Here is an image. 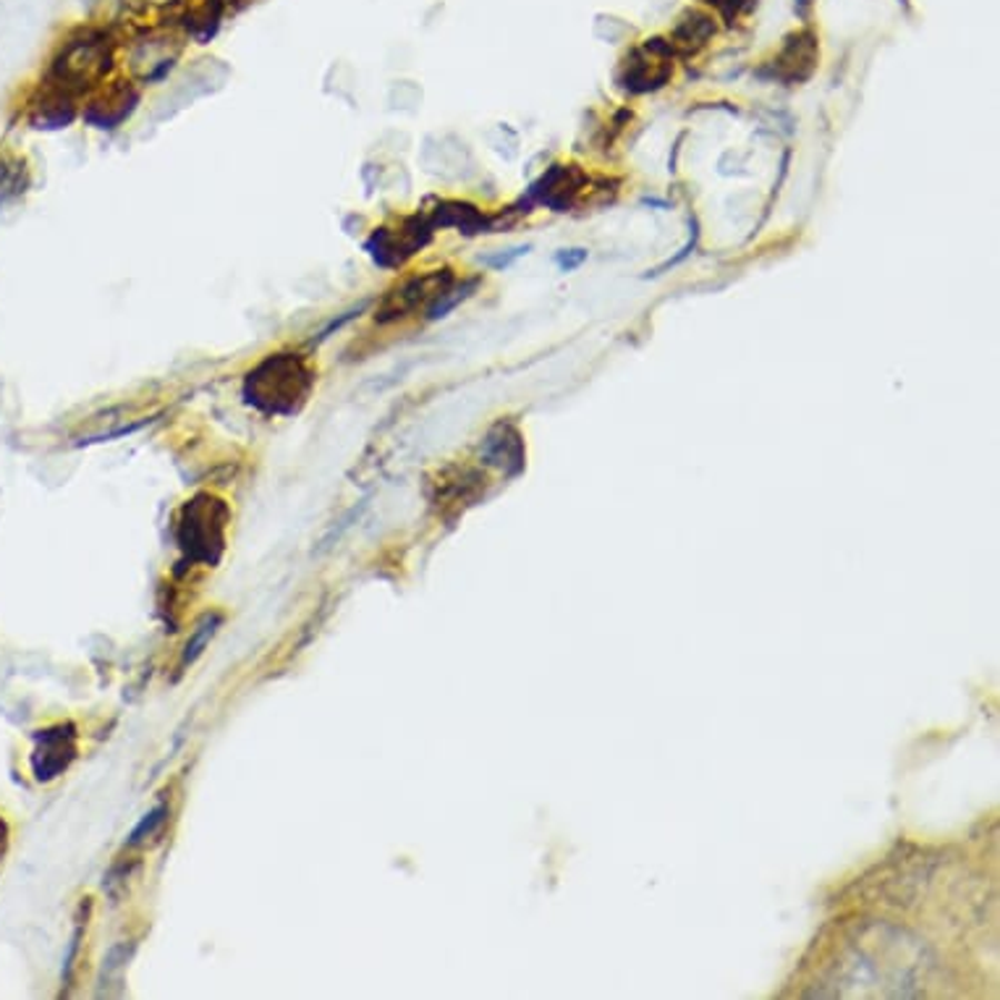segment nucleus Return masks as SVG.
<instances>
[{"label": "nucleus", "mask_w": 1000, "mask_h": 1000, "mask_svg": "<svg viewBox=\"0 0 1000 1000\" xmlns=\"http://www.w3.org/2000/svg\"><path fill=\"white\" fill-rule=\"evenodd\" d=\"M315 375L296 354H276L247 375V402L265 414H294L307 402Z\"/></svg>", "instance_id": "obj_1"}, {"label": "nucleus", "mask_w": 1000, "mask_h": 1000, "mask_svg": "<svg viewBox=\"0 0 1000 1000\" xmlns=\"http://www.w3.org/2000/svg\"><path fill=\"white\" fill-rule=\"evenodd\" d=\"M228 506L212 495H197L181 511L179 545L189 561L218 563L226 547Z\"/></svg>", "instance_id": "obj_2"}, {"label": "nucleus", "mask_w": 1000, "mask_h": 1000, "mask_svg": "<svg viewBox=\"0 0 1000 1000\" xmlns=\"http://www.w3.org/2000/svg\"><path fill=\"white\" fill-rule=\"evenodd\" d=\"M110 63H113V48H110L108 37L102 32H87L61 50L50 79H53L56 90L73 95L106 77Z\"/></svg>", "instance_id": "obj_3"}, {"label": "nucleus", "mask_w": 1000, "mask_h": 1000, "mask_svg": "<svg viewBox=\"0 0 1000 1000\" xmlns=\"http://www.w3.org/2000/svg\"><path fill=\"white\" fill-rule=\"evenodd\" d=\"M429 236H433V224L427 220V215H414V218L404 220L402 228L375 231L367 241V251L383 268H398L414 251L425 247Z\"/></svg>", "instance_id": "obj_4"}, {"label": "nucleus", "mask_w": 1000, "mask_h": 1000, "mask_svg": "<svg viewBox=\"0 0 1000 1000\" xmlns=\"http://www.w3.org/2000/svg\"><path fill=\"white\" fill-rule=\"evenodd\" d=\"M671 56H673L671 42L647 40L644 48L634 50V56L626 58L624 77L618 79L621 87L634 95L663 87L665 81L671 79Z\"/></svg>", "instance_id": "obj_5"}, {"label": "nucleus", "mask_w": 1000, "mask_h": 1000, "mask_svg": "<svg viewBox=\"0 0 1000 1000\" xmlns=\"http://www.w3.org/2000/svg\"><path fill=\"white\" fill-rule=\"evenodd\" d=\"M454 284V273L451 270H435V273H425V276L409 278L406 284H402L398 288H394L388 296H385L380 309L375 313L377 323H396L406 317L419 304H429L438 296L443 288Z\"/></svg>", "instance_id": "obj_6"}, {"label": "nucleus", "mask_w": 1000, "mask_h": 1000, "mask_svg": "<svg viewBox=\"0 0 1000 1000\" xmlns=\"http://www.w3.org/2000/svg\"><path fill=\"white\" fill-rule=\"evenodd\" d=\"M37 750L32 754V770L37 781H53L77 758V729L73 725H53L34 736Z\"/></svg>", "instance_id": "obj_7"}, {"label": "nucleus", "mask_w": 1000, "mask_h": 1000, "mask_svg": "<svg viewBox=\"0 0 1000 1000\" xmlns=\"http://www.w3.org/2000/svg\"><path fill=\"white\" fill-rule=\"evenodd\" d=\"M587 179L576 166H553L543 179L532 184L529 199H535L537 205L551 207L555 212H566L574 205V199L580 197V191Z\"/></svg>", "instance_id": "obj_8"}, {"label": "nucleus", "mask_w": 1000, "mask_h": 1000, "mask_svg": "<svg viewBox=\"0 0 1000 1000\" xmlns=\"http://www.w3.org/2000/svg\"><path fill=\"white\" fill-rule=\"evenodd\" d=\"M814 63H818V40H814V34L812 32L791 34L786 40V48H783L773 61V79L794 85V81L810 77Z\"/></svg>", "instance_id": "obj_9"}, {"label": "nucleus", "mask_w": 1000, "mask_h": 1000, "mask_svg": "<svg viewBox=\"0 0 1000 1000\" xmlns=\"http://www.w3.org/2000/svg\"><path fill=\"white\" fill-rule=\"evenodd\" d=\"M429 224L435 226H454L462 228L464 234H483L491 228V220L485 218L477 207L466 205V202H440L435 207L433 212L427 215Z\"/></svg>", "instance_id": "obj_10"}, {"label": "nucleus", "mask_w": 1000, "mask_h": 1000, "mask_svg": "<svg viewBox=\"0 0 1000 1000\" xmlns=\"http://www.w3.org/2000/svg\"><path fill=\"white\" fill-rule=\"evenodd\" d=\"M135 102H137V95L131 92L129 87H118V90L110 92L108 100L92 102L85 118L92 126H98V129H116L123 118L131 116Z\"/></svg>", "instance_id": "obj_11"}, {"label": "nucleus", "mask_w": 1000, "mask_h": 1000, "mask_svg": "<svg viewBox=\"0 0 1000 1000\" xmlns=\"http://www.w3.org/2000/svg\"><path fill=\"white\" fill-rule=\"evenodd\" d=\"M713 34H715L713 19L705 17V13L692 11V13H686L684 19H681V24L676 27V32H673L671 48L681 50V53H686V56L689 53H697L700 48L707 46V40Z\"/></svg>", "instance_id": "obj_12"}, {"label": "nucleus", "mask_w": 1000, "mask_h": 1000, "mask_svg": "<svg viewBox=\"0 0 1000 1000\" xmlns=\"http://www.w3.org/2000/svg\"><path fill=\"white\" fill-rule=\"evenodd\" d=\"M485 454L498 466L516 464V469H522L524 464L522 438H518V433L511 425H495V429L485 440Z\"/></svg>", "instance_id": "obj_13"}, {"label": "nucleus", "mask_w": 1000, "mask_h": 1000, "mask_svg": "<svg viewBox=\"0 0 1000 1000\" xmlns=\"http://www.w3.org/2000/svg\"><path fill=\"white\" fill-rule=\"evenodd\" d=\"M29 187V168L21 158H0V210L24 197Z\"/></svg>", "instance_id": "obj_14"}, {"label": "nucleus", "mask_w": 1000, "mask_h": 1000, "mask_svg": "<svg viewBox=\"0 0 1000 1000\" xmlns=\"http://www.w3.org/2000/svg\"><path fill=\"white\" fill-rule=\"evenodd\" d=\"M71 121H73L71 95L56 90V87L53 92L34 108L32 116V123L37 129H61V126H69Z\"/></svg>", "instance_id": "obj_15"}, {"label": "nucleus", "mask_w": 1000, "mask_h": 1000, "mask_svg": "<svg viewBox=\"0 0 1000 1000\" xmlns=\"http://www.w3.org/2000/svg\"><path fill=\"white\" fill-rule=\"evenodd\" d=\"M479 284H483L479 278H469V280H464V284H456V286L451 284L443 288V291L427 304V320H440V317H446L451 309L469 299V296L477 291Z\"/></svg>", "instance_id": "obj_16"}, {"label": "nucleus", "mask_w": 1000, "mask_h": 1000, "mask_svg": "<svg viewBox=\"0 0 1000 1000\" xmlns=\"http://www.w3.org/2000/svg\"><path fill=\"white\" fill-rule=\"evenodd\" d=\"M218 624H220V616L205 618V624L197 628L195 636H191V642L187 644V655H184V663L197 661V655H199V652H202L205 644L210 642V636L215 634V626H218Z\"/></svg>", "instance_id": "obj_17"}, {"label": "nucleus", "mask_w": 1000, "mask_h": 1000, "mask_svg": "<svg viewBox=\"0 0 1000 1000\" xmlns=\"http://www.w3.org/2000/svg\"><path fill=\"white\" fill-rule=\"evenodd\" d=\"M587 257H590L587 249H561L558 255H555V265H558L563 273H572L576 268H582V265L587 263Z\"/></svg>", "instance_id": "obj_18"}, {"label": "nucleus", "mask_w": 1000, "mask_h": 1000, "mask_svg": "<svg viewBox=\"0 0 1000 1000\" xmlns=\"http://www.w3.org/2000/svg\"><path fill=\"white\" fill-rule=\"evenodd\" d=\"M527 251H529V247H516V249L503 251V255H498V257H479V263L487 265V268L501 270V268H508V265H514L518 257H527Z\"/></svg>", "instance_id": "obj_19"}, {"label": "nucleus", "mask_w": 1000, "mask_h": 1000, "mask_svg": "<svg viewBox=\"0 0 1000 1000\" xmlns=\"http://www.w3.org/2000/svg\"><path fill=\"white\" fill-rule=\"evenodd\" d=\"M162 814H166V806H158V810H155V812L150 814V818L142 820V825L137 828L135 835H131V841L137 843V841H142V835H145V833H152V828H155V825H160V822H162Z\"/></svg>", "instance_id": "obj_20"}, {"label": "nucleus", "mask_w": 1000, "mask_h": 1000, "mask_svg": "<svg viewBox=\"0 0 1000 1000\" xmlns=\"http://www.w3.org/2000/svg\"><path fill=\"white\" fill-rule=\"evenodd\" d=\"M6 851H9V825H6V820L0 818V862H3Z\"/></svg>", "instance_id": "obj_21"}, {"label": "nucleus", "mask_w": 1000, "mask_h": 1000, "mask_svg": "<svg viewBox=\"0 0 1000 1000\" xmlns=\"http://www.w3.org/2000/svg\"><path fill=\"white\" fill-rule=\"evenodd\" d=\"M794 3H796L799 13H806V11H810V6L814 3V0H794Z\"/></svg>", "instance_id": "obj_22"}, {"label": "nucleus", "mask_w": 1000, "mask_h": 1000, "mask_svg": "<svg viewBox=\"0 0 1000 1000\" xmlns=\"http://www.w3.org/2000/svg\"><path fill=\"white\" fill-rule=\"evenodd\" d=\"M87 3H90V0H87Z\"/></svg>", "instance_id": "obj_23"}]
</instances>
